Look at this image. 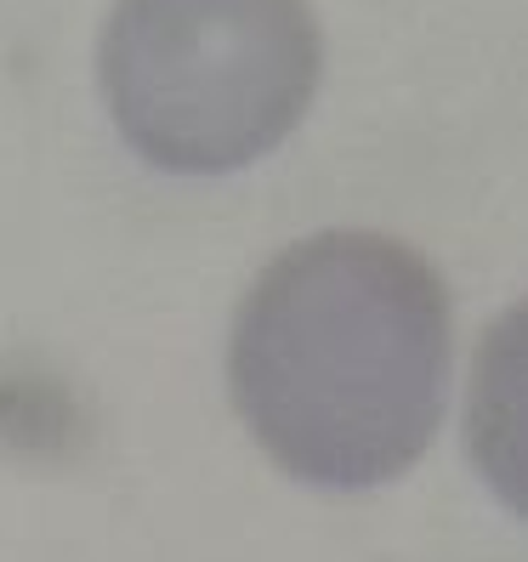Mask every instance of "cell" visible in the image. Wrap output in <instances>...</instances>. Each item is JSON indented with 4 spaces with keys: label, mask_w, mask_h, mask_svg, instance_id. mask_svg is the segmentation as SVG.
Listing matches in <instances>:
<instances>
[{
    "label": "cell",
    "mask_w": 528,
    "mask_h": 562,
    "mask_svg": "<svg viewBox=\"0 0 528 562\" xmlns=\"http://www.w3.org/2000/svg\"><path fill=\"white\" fill-rule=\"evenodd\" d=\"M239 420L279 472L364 494L404 477L449 404V290L404 239L329 227L256 273L227 341Z\"/></svg>",
    "instance_id": "1"
},
{
    "label": "cell",
    "mask_w": 528,
    "mask_h": 562,
    "mask_svg": "<svg viewBox=\"0 0 528 562\" xmlns=\"http://www.w3.org/2000/svg\"><path fill=\"white\" fill-rule=\"evenodd\" d=\"M467 449L494 501L528 522V295L478 341L467 386Z\"/></svg>",
    "instance_id": "3"
},
{
    "label": "cell",
    "mask_w": 528,
    "mask_h": 562,
    "mask_svg": "<svg viewBox=\"0 0 528 562\" xmlns=\"http://www.w3.org/2000/svg\"><path fill=\"white\" fill-rule=\"evenodd\" d=\"M97 69L154 171L227 177L302 125L324 35L307 0H114Z\"/></svg>",
    "instance_id": "2"
}]
</instances>
